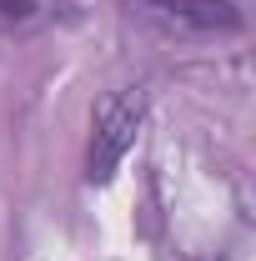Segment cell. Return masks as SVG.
I'll list each match as a JSON object with an SVG mask.
<instances>
[{
    "instance_id": "1",
    "label": "cell",
    "mask_w": 256,
    "mask_h": 261,
    "mask_svg": "<svg viewBox=\"0 0 256 261\" xmlns=\"http://www.w3.org/2000/svg\"><path fill=\"white\" fill-rule=\"evenodd\" d=\"M141 121H146V96L141 91H116L96 111V130H91V156H86V176L91 181H111L116 166L126 161V151L141 136Z\"/></svg>"
},
{
    "instance_id": "2",
    "label": "cell",
    "mask_w": 256,
    "mask_h": 261,
    "mask_svg": "<svg viewBox=\"0 0 256 261\" xmlns=\"http://www.w3.org/2000/svg\"><path fill=\"white\" fill-rule=\"evenodd\" d=\"M146 20H161L171 31H236L241 15L231 0H131Z\"/></svg>"
}]
</instances>
